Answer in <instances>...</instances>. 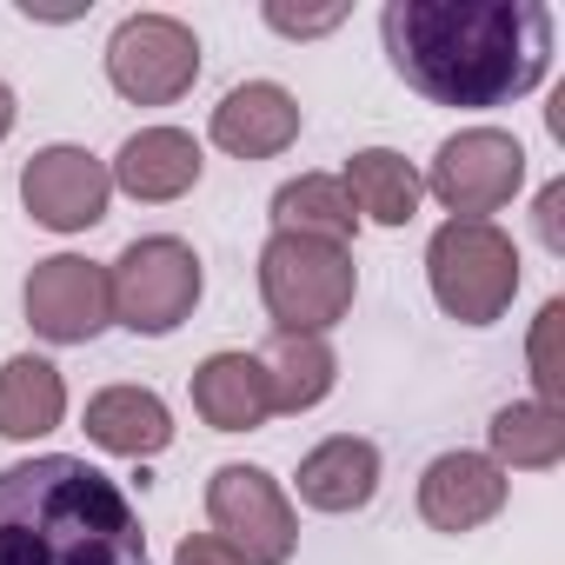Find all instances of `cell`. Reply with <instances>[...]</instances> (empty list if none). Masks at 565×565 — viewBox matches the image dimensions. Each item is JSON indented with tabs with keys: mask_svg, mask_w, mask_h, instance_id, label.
Returning a JSON list of instances; mask_svg holds the SVG:
<instances>
[{
	"mask_svg": "<svg viewBox=\"0 0 565 565\" xmlns=\"http://www.w3.org/2000/svg\"><path fill=\"white\" fill-rule=\"evenodd\" d=\"M380 34L399 81L439 107H505L552 61V8L539 0H393Z\"/></svg>",
	"mask_w": 565,
	"mask_h": 565,
	"instance_id": "cell-1",
	"label": "cell"
},
{
	"mask_svg": "<svg viewBox=\"0 0 565 565\" xmlns=\"http://www.w3.org/2000/svg\"><path fill=\"white\" fill-rule=\"evenodd\" d=\"M0 565H153L134 499L74 452L0 466Z\"/></svg>",
	"mask_w": 565,
	"mask_h": 565,
	"instance_id": "cell-2",
	"label": "cell"
},
{
	"mask_svg": "<svg viewBox=\"0 0 565 565\" xmlns=\"http://www.w3.org/2000/svg\"><path fill=\"white\" fill-rule=\"evenodd\" d=\"M360 273L347 246L307 239V233H273L259 253V300L279 333H327L353 313Z\"/></svg>",
	"mask_w": 565,
	"mask_h": 565,
	"instance_id": "cell-3",
	"label": "cell"
},
{
	"mask_svg": "<svg viewBox=\"0 0 565 565\" xmlns=\"http://www.w3.org/2000/svg\"><path fill=\"white\" fill-rule=\"evenodd\" d=\"M433 300L459 327H492L519 294V246L492 220H446L426 246Z\"/></svg>",
	"mask_w": 565,
	"mask_h": 565,
	"instance_id": "cell-4",
	"label": "cell"
},
{
	"mask_svg": "<svg viewBox=\"0 0 565 565\" xmlns=\"http://www.w3.org/2000/svg\"><path fill=\"white\" fill-rule=\"evenodd\" d=\"M107 294H114V320H120L127 333L160 340V333H173V327L193 313V300H200V253H193L186 239H173V233L134 239V246L114 259V273H107Z\"/></svg>",
	"mask_w": 565,
	"mask_h": 565,
	"instance_id": "cell-5",
	"label": "cell"
},
{
	"mask_svg": "<svg viewBox=\"0 0 565 565\" xmlns=\"http://www.w3.org/2000/svg\"><path fill=\"white\" fill-rule=\"evenodd\" d=\"M206 519L213 539H226L246 565H287L300 545V512L259 466H220L206 479Z\"/></svg>",
	"mask_w": 565,
	"mask_h": 565,
	"instance_id": "cell-6",
	"label": "cell"
},
{
	"mask_svg": "<svg viewBox=\"0 0 565 565\" xmlns=\"http://www.w3.org/2000/svg\"><path fill=\"white\" fill-rule=\"evenodd\" d=\"M107 81L134 107H173L200 81V41L173 14H127L107 41Z\"/></svg>",
	"mask_w": 565,
	"mask_h": 565,
	"instance_id": "cell-7",
	"label": "cell"
},
{
	"mask_svg": "<svg viewBox=\"0 0 565 565\" xmlns=\"http://www.w3.org/2000/svg\"><path fill=\"white\" fill-rule=\"evenodd\" d=\"M419 186H433V200L452 220H486L525 186V147L499 127H466L439 147V160Z\"/></svg>",
	"mask_w": 565,
	"mask_h": 565,
	"instance_id": "cell-8",
	"label": "cell"
},
{
	"mask_svg": "<svg viewBox=\"0 0 565 565\" xmlns=\"http://www.w3.org/2000/svg\"><path fill=\"white\" fill-rule=\"evenodd\" d=\"M28 327L54 347H87L114 327V294H107V266L81 253H54L28 273Z\"/></svg>",
	"mask_w": 565,
	"mask_h": 565,
	"instance_id": "cell-9",
	"label": "cell"
},
{
	"mask_svg": "<svg viewBox=\"0 0 565 565\" xmlns=\"http://www.w3.org/2000/svg\"><path fill=\"white\" fill-rule=\"evenodd\" d=\"M21 200L47 233H87L107 220L114 200V173L87 153V147H41L21 167Z\"/></svg>",
	"mask_w": 565,
	"mask_h": 565,
	"instance_id": "cell-10",
	"label": "cell"
},
{
	"mask_svg": "<svg viewBox=\"0 0 565 565\" xmlns=\"http://www.w3.org/2000/svg\"><path fill=\"white\" fill-rule=\"evenodd\" d=\"M505 492H512V479L486 452H439L419 479V512L433 532H472V525L499 519Z\"/></svg>",
	"mask_w": 565,
	"mask_h": 565,
	"instance_id": "cell-11",
	"label": "cell"
},
{
	"mask_svg": "<svg viewBox=\"0 0 565 565\" xmlns=\"http://www.w3.org/2000/svg\"><path fill=\"white\" fill-rule=\"evenodd\" d=\"M300 140V100L273 81H246L213 107V147L233 160H273Z\"/></svg>",
	"mask_w": 565,
	"mask_h": 565,
	"instance_id": "cell-12",
	"label": "cell"
},
{
	"mask_svg": "<svg viewBox=\"0 0 565 565\" xmlns=\"http://www.w3.org/2000/svg\"><path fill=\"white\" fill-rule=\"evenodd\" d=\"M200 167H206V160H200V140H193V134H180V127H140V134L120 147V160H114L107 173H114L120 193L160 206V200L193 193V186H200Z\"/></svg>",
	"mask_w": 565,
	"mask_h": 565,
	"instance_id": "cell-13",
	"label": "cell"
},
{
	"mask_svg": "<svg viewBox=\"0 0 565 565\" xmlns=\"http://www.w3.org/2000/svg\"><path fill=\"white\" fill-rule=\"evenodd\" d=\"M193 413L213 433H253V426H266L273 393H266L259 360L253 353H206L193 366Z\"/></svg>",
	"mask_w": 565,
	"mask_h": 565,
	"instance_id": "cell-14",
	"label": "cell"
},
{
	"mask_svg": "<svg viewBox=\"0 0 565 565\" xmlns=\"http://www.w3.org/2000/svg\"><path fill=\"white\" fill-rule=\"evenodd\" d=\"M87 439L120 459H153L173 446V413L147 386H107L87 399Z\"/></svg>",
	"mask_w": 565,
	"mask_h": 565,
	"instance_id": "cell-15",
	"label": "cell"
},
{
	"mask_svg": "<svg viewBox=\"0 0 565 565\" xmlns=\"http://www.w3.org/2000/svg\"><path fill=\"white\" fill-rule=\"evenodd\" d=\"M373 492H380V446L373 439L333 433L300 459V499L313 512H360Z\"/></svg>",
	"mask_w": 565,
	"mask_h": 565,
	"instance_id": "cell-16",
	"label": "cell"
},
{
	"mask_svg": "<svg viewBox=\"0 0 565 565\" xmlns=\"http://www.w3.org/2000/svg\"><path fill=\"white\" fill-rule=\"evenodd\" d=\"M259 373H266V393H273V413H313L333 380H340V360L320 333H273L266 353H259Z\"/></svg>",
	"mask_w": 565,
	"mask_h": 565,
	"instance_id": "cell-17",
	"label": "cell"
},
{
	"mask_svg": "<svg viewBox=\"0 0 565 565\" xmlns=\"http://www.w3.org/2000/svg\"><path fill=\"white\" fill-rule=\"evenodd\" d=\"M67 419V380L61 366L21 353L0 366V439H41Z\"/></svg>",
	"mask_w": 565,
	"mask_h": 565,
	"instance_id": "cell-18",
	"label": "cell"
},
{
	"mask_svg": "<svg viewBox=\"0 0 565 565\" xmlns=\"http://www.w3.org/2000/svg\"><path fill=\"white\" fill-rule=\"evenodd\" d=\"M347 200H353V213H366V220H380V226H406L413 213H419V173H413V160L406 153H393V147H360L353 160H347Z\"/></svg>",
	"mask_w": 565,
	"mask_h": 565,
	"instance_id": "cell-19",
	"label": "cell"
},
{
	"mask_svg": "<svg viewBox=\"0 0 565 565\" xmlns=\"http://www.w3.org/2000/svg\"><path fill=\"white\" fill-rule=\"evenodd\" d=\"M273 233H307V239L347 246L360 233V213H353V200L333 173H300L273 193Z\"/></svg>",
	"mask_w": 565,
	"mask_h": 565,
	"instance_id": "cell-20",
	"label": "cell"
},
{
	"mask_svg": "<svg viewBox=\"0 0 565 565\" xmlns=\"http://www.w3.org/2000/svg\"><path fill=\"white\" fill-rule=\"evenodd\" d=\"M492 466H512V472H545L565 459V413L539 406V399H512L492 413Z\"/></svg>",
	"mask_w": 565,
	"mask_h": 565,
	"instance_id": "cell-21",
	"label": "cell"
},
{
	"mask_svg": "<svg viewBox=\"0 0 565 565\" xmlns=\"http://www.w3.org/2000/svg\"><path fill=\"white\" fill-rule=\"evenodd\" d=\"M558 333H565V300H545L539 320H532V386H539V406L565 413V353H558Z\"/></svg>",
	"mask_w": 565,
	"mask_h": 565,
	"instance_id": "cell-22",
	"label": "cell"
},
{
	"mask_svg": "<svg viewBox=\"0 0 565 565\" xmlns=\"http://www.w3.org/2000/svg\"><path fill=\"white\" fill-rule=\"evenodd\" d=\"M347 21V8H327V14H294V8H266V28L273 34H294V41H307V34H333Z\"/></svg>",
	"mask_w": 565,
	"mask_h": 565,
	"instance_id": "cell-23",
	"label": "cell"
},
{
	"mask_svg": "<svg viewBox=\"0 0 565 565\" xmlns=\"http://www.w3.org/2000/svg\"><path fill=\"white\" fill-rule=\"evenodd\" d=\"M173 565H246V558H239L226 539H213V532H193V539H180Z\"/></svg>",
	"mask_w": 565,
	"mask_h": 565,
	"instance_id": "cell-24",
	"label": "cell"
},
{
	"mask_svg": "<svg viewBox=\"0 0 565 565\" xmlns=\"http://www.w3.org/2000/svg\"><path fill=\"white\" fill-rule=\"evenodd\" d=\"M539 233H545L552 253H565V180H552V186L539 193Z\"/></svg>",
	"mask_w": 565,
	"mask_h": 565,
	"instance_id": "cell-25",
	"label": "cell"
},
{
	"mask_svg": "<svg viewBox=\"0 0 565 565\" xmlns=\"http://www.w3.org/2000/svg\"><path fill=\"white\" fill-rule=\"evenodd\" d=\"M14 114H21V107H14V87H8V81H0V140H8V134H14Z\"/></svg>",
	"mask_w": 565,
	"mask_h": 565,
	"instance_id": "cell-26",
	"label": "cell"
}]
</instances>
